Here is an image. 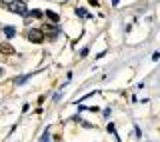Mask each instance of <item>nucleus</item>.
<instances>
[{"label": "nucleus", "mask_w": 160, "mask_h": 142, "mask_svg": "<svg viewBox=\"0 0 160 142\" xmlns=\"http://www.w3.org/2000/svg\"><path fill=\"white\" fill-rule=\"evenodd\" d=\"M28 40L30 42H34V44H40L44 40V30H40V28H30L28 30Z\"/></svg>", "instance_id": "nucleus-1"}, {"label": "nucleus", "mask_w": 160, "mask_h": 142, "mask_svg": "<svg viewBox=\"0 0 160 142\" xmlns=\"http://www.w3.org/2000/svg\"><path fill=\"white\" fill-rule=\"evenodd\" d=\"M8 6V10H12V12H18V14H28V10H26V4L24 2H20V0H16V2H10V4H6Z\"/></svg>", "instance_id": "nucleus-2"}, {"label": "nucleus", "mask_w": 160, "mask_h": 142, "mask_svg": "<svg viewBox=\"0 0 160 142\" xmlns=\"http://www.w3.org/2000/svg\"><path fill=\"white\" fill-rule=\"evenodd\" d=\"M44 34H46L50 40H54L58 36V28L56 26H48V24H46V26H44Z\"/></svg>", "instance_id": "nucleus-3"}, {"label": "nucleus", "mask_w": 160, "mask_h": 142, "mask_svg": "<svg viewBox=\"0 0 160 142\" xmlns=\"http://www.w3.org/2000/svg\"><path fill=\"white\" fill-rule=\"evenodd\" d=\"M46 16H48V20H50V22H54V24H56L58 20H60V16H58L56 12H52V10H48V12H46Z\"/></svg>", "instance_id": "nucleus-4"}, {"label": "nucleus", "mask_w": 160, "mask_h": 142, "mask_svg": "<svg viewBox=\"0 0 160 142\" xmlns=\"http://www.w3.org/2000/svg\"><path fill=\"white\" fill-rule=\"evenodd\" d=\"M4 34H6V38H12L14 34H16V28L14 26H4Z\"/></svg>", "instance_id": "nucleus-5"}, {"label": "nucleus", "mask_w": 160, "mask_h": 142, "mask_svg": "<svg viewBox=\"0 0 160 142\" xmlns=\"http://www.w3.org/2000/svg\"><path fill=\"white\" fill-rule=\"evenodd\" d=\"M108 132L114 136V138H116V142H120V136L116 134V128H114V124H108Z\"/></svg>", "instance_id": "nucleus-6"}, {"label": "nucleus", "mask_w": 160, "mask_h": 142, "mask_svg": "<svg viewBox=\"0 0 160 142\" xmlns=\"http://www.w3.org/2000/svg\"><path fill=\"white\" fill-rule=\"evenodd\" d=\"M2 52H4V54H12V52H14V48L10 46L8 42H4V44H2Z\"/></svg>", "instance_id": "nucleus-7"}, {"label": "nucleus", "mask_w": 160, "mask_h": 142, "mask_svg": "<svg viewBox=\"0 0 160 142\" xmlns=\"http://www.w3.org/2000/svg\"><path fill=\"white\" fill-rule=\"evenodd\" d=\"M76 14H78L80 18H88V12H86L84 8H76Z\"/></svg>", "instance_id": "nucleus-8"}, {"label": "nucleus", "mask_w": 160, "mask_h": 142, "mask_svg": "<svg viewBox=\"0 0 160 142\" xmlns=\"http://www.w3.org/2000/svg\"><path fill=\"white\" fill-rule=\"evenodd\" d=\"M30 14H32L34 18H40V16H42V12H40V10H32V12H30Z\"/></svg>", "instance_id": "nucleus-9"}, {"label": "nucleus", "mask_w": 160, "mask_h": 142, "mask_svg": "<svg viewBox=\"0 0 160 142\" xmlns=\"http://www.w3.org/2000/svg\"><path fill=\"white\" fill-rule=\"evenodd\" d=\"M48 138H50L48 132H44V136H42V140H40V142H48Z\"/></svg>", "instance_id": "nucleus-10"}, {"label": "nucleus", "mask_w": 160, "mask_h": 142, "mask_svg": "<svg viewBox=\"0 0 160 142\" xmlns=\"http://www.w3.org/2000/svg\"><path fill=\"white\" fill-rule=\"evenodd\" d=\"M4 2H6V4H10V2H16V0H4Z\"/></svg>", "instance_id": "nucleus-11"}, {"label": "nucleus", "mask_w": 160, "mask_h": 142, "mask_svg": "<svg viewBox=\"0 0 160 142\" xmlns=\"http://www.w3.org/2000/svg\"><path fill=\"white\" fill-rule=\"evenodd\" d=\"M120 2V0H112V4H118Z\"/></svg>", "instance_id": "nucleus-12"}]
</instances>
